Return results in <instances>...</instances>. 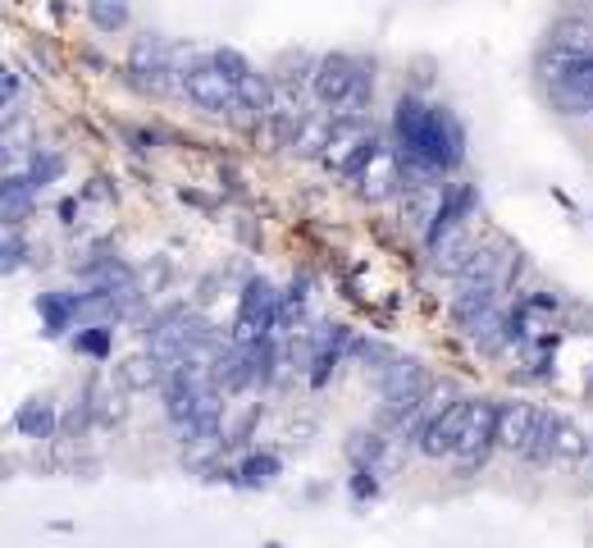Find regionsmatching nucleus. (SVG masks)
<instances>
[{
	"label": "nucleus",
	"mask_w": 593,
	"mask_h": 548,
	"mask_svg": "<svg viewBox=\"0 0 593 548\" xmlns=\"http://www.w3.org/2000/svg\"><path fill=\"white\" fill-rule=\"evenodd\" d=\"M397 138H402V156H416V161H429V165H457L461 156V138H457V124L443 114V110H429L420 101H402L397 106Z\"/></svg>",
	"instance_id": "obj_1"
},
{
	"label": "nucleus",
	"mask_w": 593,
	"mask_h": 548,
	"mask_svg": "<svg viewBox=\"0 0 593 548\" xmlns=\"http://www.w3.org/2000/svg\"><path fill=\"white\" fill-rule=\"evenodd\" d=\"M242 74H246V65L224 51V55H215V59H206V65H197L193 74H187L183 91L210 114L242 110Z\"/></svg>",
	"instance_id": "obj_2"
},
{
	"label": "nucleus",
	"mask_w": 593,
	"mask_h": 548,
	"mask_svg": "<svg viewBox=\"0 0 593 548\" xmlns=\"http://www.w3.org/2000/svg\"><path fill=\"white\" fill-rule=\"evenodd\" d=\"M316 97L338 119H356L365 97H370V78H365V69L356 65L352 55H329L320 65V74H316Z\"/></svg>",
	"instance_id": "obj_3"
},
{
	"label": "nucleus",
	"mask_w": 593,
	"mask_h": 548,
	"mask_svg": "<svg viewBox=\"0 0 593 548\" xmlns=\"http://www.w3.org/2000/svg\"><path fill=\"white\" fill-rule=\"evenodd\" d=\"M543 416H548V412L529 407V403L497 407V448H507V452H516V457H539Z\"/></svg>",
	"instance_id": "obj_4"
},
{
	"label": "nucleus",
	"mask_w": 593,
	"mask_h": 548,
	"mask_svg": "<svg viewBox=\"0 0 593 548\" xmlns=\"http://www.w3.org/2000/svg\"><path fill=\"white\" fill-rule=\"evenodd\" d=\"M374 146H380V142H374V133L361 124V119H338L320 156H325V165H329L333 174H356V169L370 161Z\"/></svg>",
	"instance_id": "obj_5"
},
{
	"label": "nucleus",
	"mask_w": 593,
	"mask_h": 548,
	"mask_svg": "<svg viewBox=\"0 0 593 548\" xmlns=\"http://www.w3.org/2000/svg\"><path fill=\"white\" fill-rule=\"evenodd\" d=\"M361 178V197L365 201H388L397 193H407V178H402V156L393 146H374L370 161L356 169Z\"/></svg>",
	"instance_id": "obj_6"
},
{
	"label": "nucleus",
	"mask_w": 593,
	"mask_h": 548,
	"mask_svg": "<svg viewBox=\"0 0 593 548\" xmlns=\"http://www.w3.org/2000/svg\"><path fill=\"white\" fill-rule=\"evenodd\" d=\"M497 443V407L493 403H471V416H465V430H461V443L452 452L457 467H475L484 462V452Z\"/></svg>",
	"instance_id": "obj_7"
},
{
	"label": "nucleus",
	"mask_w": 593,
	"mask_h": 548,
	"mask_svg": "<svg viewBox=\"0 0 593 548\" xmlns=\"http://www.w3.org/2000/svg\"><path fill=\"white\" fill-rule=\"evenodd\" d=\"M465 416H471V403H452V407H443L433 420H425L420 452H429V457H452L457 443H461V430H465Z\"/></svg>",
	"instance_id": "obj_8"
},
{
	"label": "nucleus",
	"mask_w": 593,
	"mask_h": 548,
	"mask_svg": "<svg viewBox=\"0 0 593 548\" xmlns=\"http://www.w3.org/2000/svg\"><path fill=\"white\" fill-rule=\"evenodd\" d=\"M270 320H274V293L265 284H252L246 288V302H242V316H238V343L242 348L256 343L261 333L270 329Z\"/></svg>",
	"instance_id": "obj_9"
},
{
	"label": "nucleus",
	"mask_w": 593,
	"mask_h": 548,
	"mask_svg": "<svg viewBox=\"0 0 593 548\" xmlns=\"http://www.w3.org/2000/svg\"><path fill=\"white\" fill-rule=\"evenodd\" d=\"M539 457H561V462H580L584 457V435L567 416H543V443Z\"/></svg>",
	"instance_id": "obj_10"
},
{
	"label": "nucleus",
	"mask_w": 593,
	"mask_h": 548,
	"mask_svg": "<svg viewBox=\"0 0 593 548\" xmlns=\"http://www.w3.org/2000/svg\"><path fill=\"white\" fill-rule=\"evenodd\" d=\"M0 206H6V224H23L28 206H33V183L28 178H6V197H0Z\"/></svg>",
	"instance_id": "obj_11"
},
{
	"label": "nucleus",
	"mask_w": 593,
	"mask_h": 548,
	"mask_svg": "<svg viewBox=\"0 0 593 548\" xmlns=\"http://www.w3.org/2000/svg\"><path fill=\"white\" fill-rule=\"evenodd\" d=\"M51 425H55V412H51V403H33V407H23V412H19V430L37 435V439L51 430Z\"/></svg>",
	"instance_id": "obj_12"
},
{
	"label": "nucleus",
	"mask_w": 593,
	"mask_h": 548,
	"mask_svg": "<svg viewBox=\"0 0 593 548\" xmlns=\"http://www.w3.org/2000/svg\"><path fill=\"white\" fill-rule=\"evenodd\" d=\"M91 19H97L101 28H119L123 23V6H119V0H91Z\"/></svg>",
	"instance_id": "obj_13"
},
{
	"label": "nucleus",
	"mask_w": 593,
	"mask_h": 548,
	"mask_svg": "<svg viewBox=\"0 0 593 548\" xmlns=\"http://www.w3.org/2000/svg\"><path fill=\"white\" fill-rule=\"evenodd\" d=\"M23 265V242H19V229L10 224L6 229V270H19Z\"/></svg>",
	"instance_id": "obj_14"
}]
</instances>
